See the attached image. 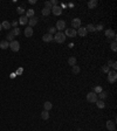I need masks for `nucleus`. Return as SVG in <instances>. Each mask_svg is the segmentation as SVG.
<instances>
[{
	"label": "nucleus",
	"mask_w": 117,
	"mask_h": 131,
	"mask_svg": "<svg viewBox=\"0 0 117 131\" xmlns=\"http://www.w3.org/2000/svg\"><path fill=\"white\" fill-rule=\"evenodd\" d=\"M26 16L28 18V19H31V18H33V16H34V9H33V8H29V9H27Z\"/></svg>",
	"instance_id": "23"
},
{
	"label": "nucleus",
	"mask_w": 117,
	"mask_h": 131,
	"mask_svg": "<svg viewBox=\"0 0 117 131\" xmlns=\"http://www.w3.org/2000/svg\"><path fill=\"white\" fill-rule=\"evenodd\" d=\"M41 13H42V15L43 16H47V15H49L50 14V9H48V8H42V11H41Z\"/></svg>",
	"instance_id": "27"
},
{
	"label": "nucleus",
	"mask_w": 117,
	"mask_h": 131,
	"mask_svg": "<svg viewBox=\"0 0 117 131\" xmlns=\"http://www.w3.org/2000/svg\"><path fill=\"white\" fill-rule=\"evenodd\" d=\"M9 48L13 50V52H19L20 49V43L19 41H17V40H13L12 42H9Z\"/></svg>",
	"instance_id": "5"
},
{
	"label": "nucleus",
	"mask_w": 117,
	"mask_h": 131,
	"mask_svg": "<svg viewBox=\"0 0 117 131\" xmlns=\"http://www.w3.org/2000/svg\"><path fill=\"white\" fill-rule=\"evenodd\" d=\"M68 6H69V7H74V4H73V2H69V4H68Z\"/></svg>",
	"instance_id": "42"
},
{
	"label": "nucleus",
	"mask_w": 117,
	"mask_h": 131,
	"mask_svg": "<svg viewBox=\"0 0 117 131\" xmlns=\"http://www.w3.org/2000/svg\"><path fill=\"white\" fill-rule=\"evenodd\" d=\"M48 33L52 34V35H54V34L56 33V28H55V27H50V28L48 29Z\"/></svg>",
	"instance_id": "34"
},
{
	"label": "nucleus",
	"mask_w": 117,
	"mask_h": 131,
	"mask_svg": "<svg viewBox=\"0 0 117 131\" xmlns=\"http://www.w3.org/2000/svg\"><path fill=\"white\" fill-rule=\"evenodd\" d=\"M21 73H22V68H19V69H18V72H17V75H20Z\"/></svg>",
	"instance_id": "40"
},
{
	"label": "nucleus",
	"mask_w": 117,
	"mask_h": 131,
	"mask_svg": "<svg viewBox=\"0 0 117 131\" xmlns=\"http://www.w3.org/2000/svg\"><path fill=\"white\" fill-rule=\"evenodd\" d=\"M54 15H56V16H58V15H61L62 14V8L60 6H54L52 8V11H50Z\"/></svg>",
	"instance_id": "10"
},
{
	"label": "nucleus",
	"mask_w": 117,
	"mask_h": 131,
	"mask_svg": "<svg viewBox=\"0 0 117 131\" xmlns=\"http://www.w3.org/2000/svg\"><path fill=\"white\" fill-rule=\"evenodd\" d=\"M36 2V0H29V4H35Z\"/></svg>",
	"instance_id": "41"
},
{
	"label": "nucleus",
	"mask_w": 117,
	"mask_h": 131,
	"mask_svg": "<svg viewBox=\"0 0 117 131\" xmlns=\"http://www.w3.org/2000/svg\"><path fill=\"white\" fill-rule=\"evenodd\" d=\"M41 118H42V119H48V118H49V112L48 111H46V110H43V111L41 112Z\"/></svg>",
	"instance_id": "26"
},
{
	"label": "nucleus",
	"mask_w": 117,
	"mask_h": 131,
	"mask_svg": "<svg viewBox=\"0 0 117 131\" xmlns=\"http://www.w3.org/2000/svg\"><path fill=\"white\" fill-rule=\"evenodd\" d=\"M6 38H7L6 41H8V42H12L15 36H14V34L12 32H8V33H7V35H6Z\"/></svg>",
	"instance_id": "21"
},
{
	"label": "nucleus",
	"mask_w": 117,
	"mask_h": 131,
	"mask_svg": "<svg viewBox=\"0 0 117 131\" xmlns=\"http://www.w3.org/2000/svg\"><path fill=\"white\" fill-rule=\"evenodd\" d=\"M19 25H22V26H26L27 24H28V18H27L26 15H21L19 18Z\"/></svg>",
	"instance_id": "12"
},
{
	"label": "nucleus",
	"mask_w": 117,
	"mask_h": 131,
	"mask_svg": "<svg viewBox=\"0 0 117 131\" xmlns=\"http://www.w3.org/2000/svg\"><path fill=\"white\" fill-rule=\"evenodd\" d=\"M33 35V28L29 26H27L26 28H25V36L26 38H31Z\"/></svg>",
	"instance_id": "14"
},
{
	"label": "nucleus",
	"mask_w": 117,
	"mask_h": 131,
	"mask_svg": "<svg viewBox=\"0 0 117 131\" xmlns=\"http://www.w3.org/2000/svg\"><path fill=\"white\" fill-rule=\"evenodd\" d=\"M82 26V21H81V19H78V18H74L72 21V28L73 29H78L80 27Z\"/></svg>",
	"instance_id": "4"
},
{
	"label": "nucleus",
	"mask_w": 117,
	"mask_h": 131,
	"mask_svg": "<svg viewBox=\"0 0 117 131\" xmlns=\"http://www.w3.org/2000/svg\"><path fill=\"white\" fill-rule=\"evenodd\" d=\"M17 9H18V13L21 14V15H22V14L25 13V8H24V7H18Z\"/></svg>",
	"instance_id": "35"
},
{
	"label": "nucleus",
	"mask_w": 117,
	"mask_h": 131,
	"mask_svg": "<svg viewBox=\"0 0 117 131\" xmlns=\"http://www.w3.org/2000/svg\"><path fill=\"white\" fill-rule=\"evenodd\" d=\"M116 81H117L116 70H109V73H108V82L109 83H115Z\"/></svg>",
	"instance_id": "2"
},
{
	"label": "nucleus",
	"mask_w": 117,
	"mask_h": 131,
	"mask_svg": "<svg viewBox=\"0 0 117 131\" xmlns=\"http://www.w3.org/2000/svg\"><path fill=\"white\" fill-rule=\"evenodd\" d=\"M110 47H111V50H112V52H116V50H117V43H116V40H114V42H111Z\"/></svg>",
	"instance_id": "30"
},
{
	"label": "nucleus",
	"mask_w": 117,
	"mask_h": 131,
	"mask_svg": "<svg viewBox=\"0 0 117 131\" xmlns=\"http://www.w3.org/2000/svg\"><path fill=\"white\" fill-rule=\"evenodd\" d=\"M0 48H1V49H7V48H9V42L6 41V40L0 41Z\"/></svg>",
	"instance_id": "17"
},
{
	"label": "nucleus",
	"mask_w": 117,
	"mask_h": 131,
	"mask_svg": "<svg viewBox=\"0 0 117 131\" xmlns=\"http://www.w3.org/2000/svg\"><path fill=\"white\" fill-rule=\"evenodd\" d=\"M1 27H2V29H6V31H8L9 28H11V22H8L7 20H5V21H2L1 22Z\"/></svg>",
	"instance_id": "19"
},
{
	"label": "nucleus",
	"mask_w": 117,
	"mask_h": 131,
	"mask_svg": "<svg viewBox=\"0 0 117 131\" xmlns=\"http://www.w3.org/2000/svg\"><path fill=\"white\" fill-rule=\"evenodd\" d=\"M107 96H108V92L107 91H101L100 92V94H97V97H100V99H102V101H103L104 98H107Z\"/></svg>",
	"instance_id": "24"
},
{
	"label": "nucleus",
	"mask_w": 117,
	"mask_h": 131,
	"mask_svg": "<svg viewBox=\"0 0 117 131\" xmlns=\"http://www.w3.org/2000/svg\"><path fill=\"white\" fill-rule=\"evenodd\" d=\"M96 6H97V0H90L88 2V8L89 9H94V8H96Z\"/></svg>",
	"instance_id": "16"
},
{
	"label": "nucleus",
	"mask_w": 117,
	"mask_h": 131,
	"mask_svg": "<svg viewBox=\"0 0 117 131\" xmlns=\"http://www.w3.org/2000/svg\"><path fill=\"white\" fill-rule=\"evenodd\" d=\"M67 39V36L65 35L63 32H56L54 34V41L58 42V43H63Z\"/></svg>",
	"instance_id": "1"
},
{
	"label": "nucleus",
	"mask_w": 117,
	"mask_h": 131,
	"mask_svg": "<svg viewBox=\"0 0 117 131\" xmlns=\"http://www.w3.org/2000/svg\"><path fill=\"white\" fill-rule=\"evenodd\" d=\"M104 34H105V36L108 38V39H114L116 40V33H115V31L114 29H107L105 32H104Z\"/></svg>",
	"instance_id": "9"
},
{
	"label": "nucleus",
	"mask_w": 117,
	"mask_h": 131,
	"mask_svg": "<svg viewBox=\"0 0 117 131\" xmlns=\"http://www.w3.org/2000/svg\"><path fill=\"white\" fill-rule=\"evenodd\" d=\"M1 29H2V27H1V22H0V31H1Z\"/></svg>",
	"instance_id": "43"
},
{
	"label": "nucleus",
	"mask_w": 117,
	"mask_h": 131,
	"mask_svg": "<svg viewBox=\"0 0 117 131\" xmlns=\"http://www.w3.org/2000/svg\"><path fill=\"white\" fill-rule=\"evenodd\" d=\"M103 29V25H98V26H95V31H102Z\"/></svg>",
	"instance_id": "37"
},
{
	"label": "nucleus",
	"mask_w": 117,
	"mask_h": 131,
	"mask_svg": "<svg viewBox=\"0 0 117 131\" xmlns=\"http://www.w3.org/2000/svg\"><path fill=\"white\" fill-rule=\"evenodd\" d=\"M12 33L14 34V36L19 35V34H20V28H18V27H17V28H13V31H12Z\"/></svg>",
	"instance_id": "33"
},
{
	"label": "nucleus",
	"mask_w": 117,
	"mask_h": 131,
	"mask_svg": "<svg viewBox=\"0 0 117 131\" xmlns=\"http://www.w3.org/2000/svg\"><path fill=\"white\" fill-rule=\"evenodd\" d=\"M42 40H43L45 42H50V41L54 40V35L49 34V33H47V34H45V35L42 36Z\"/></svg>",
	"instance_id": "13"
},
{
	"label": "nucleus",
	"mask_w": 117,
	"mask_h": 131,
	"mask_svg": "<svg viewBox=\"0 0 117 131\" xmlns=\"http://www.w3.org/2000/svg\"><path fill=\"white\" fill-rule=\"evenodd\" d=\"M111 67H112V69H114V70H116V69H117V62H116V61H114V62H112Z\"/></svg>",
	"instance_id": "38"
},
{
	"label": "nucleus",
	"mask_w": 117,
	"mask_h": 131,
	"mask_svg": "<svg viewBox=\"0 0 117 131\" xmlns=\"http://www.w3.org/2000/svg\"><path fill=\"white\" fill-rule=\"evenodd\" d=\"M101 91H103V89H102L101 85H96V87L94 88V92H95V94H100Z\"/></svg>",
	"instance_id": "29"
},
{
	"label": "nucleus",
	"mask_w": 117,
	"mask_h": 131,
	"mask_svg": "<svg viewBox=\"0 0 117 131\" xmlns=\"http://www.w3.org/2000/svg\"><path fill=\"white\" fill-rule=\"evenodd\" d=\"M97 99H98L97 94H95L94 91H90V92L87 94V101H88L89 103H95Z\"/></svg>",
	"instance_id": "3"
},
{
	"label": "nucleus",
	"mask_w": 117,
	"mask_h": 131,
	"mask_svg": "<svg viewBox=\"0 0 117 131\" xmlns=\"http://www.w3.org/2000/svg\"><path fill=\"white\" fill-rule=\"evenodd\" d=\"M85 29H87V32H96V31H95V26L91 25V24H89L88 26L85 27Z\"/></svg>",
	"instance_id": "28"
},
{
	"label": "nucleus",
	"mask_w": 117,
	"mask_h": 131,
	"mask_svg": "<svg viewBox=\"0 0 117 131\" xmlns=\"http://www.w3.org/2000/svg\"><path fill=\"white\" fill-rule=\"evenodd\" d=\"M72 72H73V74H76V75H77V74H80V72H81V69H80V67H78V66H73L72 67Z\"/></svg>",
	"instance_id": "25"
},
{
	"label": "nucleus",
	"mask_w": 117,
	"mask_h": 131,
	"mask_svg": "<svg viewBox=\"0 0 117 131\" xmlns=\"http://www.w3.org/2000/svg\"><path fill=\"white\" fill-rule=\"evenodd\" d=\"M52 108H53L52 102L47 101V102H45V103H43V110H46V111H49V110H50Z\"/></svg>",
	"instance_id": "18"
},
{
	"label": "nucleus",
	"mask_w": 117,
	"mask_h": 131,
	"mask_svg": "<svg viewBox=\"0 0 117 131\" xmlns=\"http://www.w3.org/2000/svg\"><path fill=\"white\" fill-rule=\"evenodd\" d=\"M109 70H110V67H109V66H103V67H102V72L105 73V74H108Z\"/></svg>",
	"instance_id": "32"
},
{
	"label": "nucleus",
	"mask_w": 117,
	"mask_h": 131,
	"mask_svg": "<svg viewBox=\"0 0 117 131\" xmlns=\"http://www.w3.org/2000/svg\"><path fill=\"white\" fill-rule=\"evenodd\" d=\"M76 33H77V35H80L81 38H84L85 35L88 34V32H87V29H85V27H80L77 31H76Z\"/></svg>",
	"instance_id": "11"
},
{
	"label": "nucleus",
	"mask_w": 117,
	"mask_h": 131,
	"mask_svg": "<svg viewBox=\"0 0 117 131\" xmlns=\"http://www.w3.org/2000/svg\"><path fill=\"white\" fill-rule=\"evenodd\" d=\"M45 8H48V9H50V11H52L53 5L50 4V1H46V2H45Z\"/></svg>",
	"instance_id": "31"
},
{
	"label": "nucleus",
	"mask_w": 117,
	"mask_h": 131,
	"mask_svg": "<svg viewBox=\"0 0 117 131\" xmlns=\"http://www.w3.org/2000/svg\"><path fill=\"white\" fill-rule=\"evenodd\" d=\"M36 24H38V18H36V16H33L31 19H28V26L29 27L33 28V26H35Z\"/></svg>",
	"instance_id": "15"
},
{
	"label": "nucleus",
	"mask_w": 117,
	"mask_h": 131,
	"mask_svg": "<svg viewBox=\"0 0 117 131\" xmlns=\"http://www.w3.org/2000/svg\"><path fill=\"white\" fill-rule=\"evenodd\" d=\"M68 65L72 66V67L76 65V57H75V56H70V57L68 59Z\"/></svg>",
	"instance_id": "22"
},
{
	"label": "nucleus",
	"mask_w": 117,
	"mask_h": 131,
	"mask_svg": "<svg viewBox=\"0 0 117 131\" xmlns=\"http://www.w3.org/2000/svg\"><path fill=\"white\" fill-rule=\"evenodd\" d=\"M18 25H19V22H18V21H17V20H14L13 22H12V24H11V26H13L14 28H17V27H18Z\"/></svg>",
	"instance_id": "36"
},
{
	"label": "nucleus",
	"mask_w": 117,
	"mask_h": 131,
	"mask_svg": "<svg viewBox=\"0 0 117 131\" xmlns=\"http://www.w3.org/2000/svg\"><path fill=\"white\" fill-rule=\"evenodd\" d=\"M65 35L68 36V38H75V36L77 35V33H76L75 29H73V28H66Z\"/></svg>",
	"instance_id": "6"
},
{
	"label": "nucleus",
	"mask_w": 117,
	"mask_h": 131,
	"mask_svg": "<svg viewBox=\"0 0 117 131\" xmlns=\"http://www.w3.org/2000/svg\"><path fill=\"white\" fill-rule=\"evenodd\" d=\"M105 126H107V129H108L109 131H115V129H116V122L109 119V121H107Z\"/></svg>",
	"instance_id": "8"
},
{
	"label": "nucleus",
	"mask_w": 117,
	"mask_h": 131,
	"mask_svg": "<svg viewBox=\"0 0 117 131\" xmlns=\"http://www.w3.org/2000/svg\"><path fill=\"white\" fill-rule=\"evenodd\" d=\"M55 28H56V31H58V32H62L66 28V21L65 20H58Z\"/></svg>",
	"instance_id": "7"
},
{
	"label": "nucleus",
	"mask_w": 117,
	"mask_h": 131,
	"mask_svg": "<svg viewBox=\"0 0 117 131\" xmlns=\"http://www.w3.org/2000/svg\"><path fill=\"white\" fill-rule=\"evenodd\" d=\"M95 103H96V106H97L98 109H103L104 106H105V103H104V101H102V99H97Z\"/></svg>",
	"instance_id": "20"
},
{
	"label": "nucleus",
	"mask_w": 117,
	"mask_h": 131,
	"mask_svg": "<svg viewBox=\"0 0 117 131\" xmlns=\"http://www.w3.org/2000/svg\"><path fill=\"white\" fill-rule=\"evenodd\" d=\"M50 4L53 5V7H54V6H58V1H56V0H50Z\"/></svg>",
	"instance_id": "39"
}]
</instances>
